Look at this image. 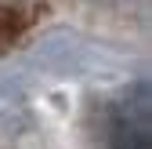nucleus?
Returning <instances> with one entry per match:
<instances>
[{"instance_id": "f257e3e1", "label": "nucleus", "mask_w": 152, "mask_h": 149, "mask_svg": "<svg viewBox=\"0 0 152 149\" xmlns=\"http://www.w3.org/2000/svg\"><path fill=\"white\" fill-rule=\"evenodd\" d=\"M62 4H72V0H0V51L11 40L26 36L40 18L58 11Z\"/></svg>"}]
</instances>
